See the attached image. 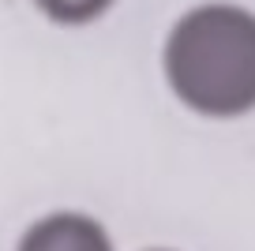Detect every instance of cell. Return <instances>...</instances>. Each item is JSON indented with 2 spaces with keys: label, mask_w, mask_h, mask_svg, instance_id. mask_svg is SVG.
<instances>
[{
  "label": "cell",
  "mask_w": 255,
  "mask_h": 251,
  "mask_svg": "<svg viewBox=\"0 0 255 251\" xmlns=\"http://www.w3.org/2000/svg\"><path fill=\"white\" fill-rule=\"evenodd\" d=\"M161 71L184 109L229 120L255 109V11L195 4L165 34Z\"/></svg>",
  "instance_id": "6da1fadb"
},
{
  "label": "cell",
  "mask_w": 255,
  "mask_h": 251,
  "mask_svg": "<svg viewBox=\"0 0 255 251\" xmlns=\"http://www.w3.org/2000/svg\"><path fill=\"white\" fill-rule=\"evenodd\" d=\"M15 251H113V236L94 214L53 210L23 229Z\"/></svg>",
  "instance_id": "7a4b0ae2"
},
{
  "label": "cell",
  "mask_w": 255,
  "mask_h": 251,
  "mask_svg": "<svg viewBox=\"0 0 255 251\" xmlns=\"http://www.w3.org/2000/svg\"><path fill=\"white\" fill-rule=\"evenodd\" d=\"M30 4L53 26H90L102 15H109L117 0H30Z\"/></svg>",
  "instance_id": "3957f363"
},
{
  "label": "cell",
  "mask_w": 255,
  "mask_h": 251,
  "mask_svg": "<svg viewBox=\"0 0 255 251\" xmlns=\"http://www.w3.org/2000/svg\"><path fill=\"white\" fill-rule=\"evenodd\" d=\"M146 251H173V248H146Z\"/></svg>",
  "instance_id": "277c9868"
}]
</instances>
